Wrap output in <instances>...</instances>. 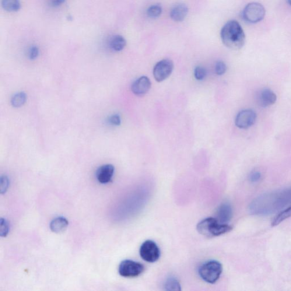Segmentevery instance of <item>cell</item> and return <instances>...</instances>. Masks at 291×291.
<instances>
[{"instance_id":"20","label":"cell","mask_w":291,"mask_h":291,"mask_svg":"<svg viewBox=\"0 0 291 291\" xmlns=\"http://www.w3.org/2000/svg\"><path fill=\"white\" fill-rule=\"evenodd\" d=\"M27 96L25 93L20 92L14 95L11 99V104L13 107L19 108L26 103Z\"/></svg>"},{"instance_id":"11","label":"cell","mask_w":291,"mask_h":291,"mask_svg":"<svg viewBox=\"0 0 291 291\" xmlns=\"http://www.w3.org/2000/svg\"><path fill=\"white\" fill-rule=\"evenodd\" d=\"M152 87V83L148 77L143 76L136 79L133 83L132 90L136 96H142L149 92Z\"/></svg>"},{"instance_id":"26","label":"cell","mask_w":291,"mask_h":291,"mask_svg":"<svg viewBox=\"0 0 291 291\" xmlns=\"http://www.w3.org/2000/svg\"><path fill=\"white\" fill-rule=\"evenodd\" d=\"M262 175L260 172L254 170L252 171L250 174L249 179L252 183H257L261 179Z\"/></svg>"},{"instance_id":"18","label":"cell","mask_w":291,"mask_h":291,"mask_svg":"<svg viewBox=\"0 0 291 291\" xmlns=\"http://www.w3.org/2000/svg\"><path fill=\"white\" fill-rule=\"evenodd\" d=\"M164 290L166 291H180L181 286L178 280L174 276H170L164 284Z\"/></svg>"},{"instance_id":"9","label":"cell","mask_w":291,"mask_h":291,"mask_svg":"<svg viewBox=\"0 0 291 291\" xmlns=\"http://www.w3.org/2000/svg\"><path fill=\"white\" fill-rule=\"evenodd\" d=\"M257 119V114L251 110L241 111L237 115L235 124L238 128L246 129L255 124Z\"/></svg>"},{"instance_id":"14","label":"cell","mask_w":291,"mask_h":291,"mask_svg":"<svg viewBox=\"0 0 291 291\" xmlns=\"http://www.w3.org/2000/svg\"><path fill=\"white\" fill-rule=\"evenodd\" d=\"M188 8L184 3H179L171 9L170 12L171 19L175 22H182L188 15Z\"/></svg>"},{"instance_id":"25","label":"cell","mask_w":291,"mask_h":291,"mask_svg":"<svg viewBox=\"0 0 291 291\" xmlns=\"http://www.w3.org/2000/svg\"><path fill=\"white\" fill-rule=\"evenodd\" d=\"M9 225L5 219H1V236L6 237L9 233Z\"/></svg>"},{"instance_id":"8","label":"cell","mask_w":291,"mask_h":291,"mask_svg":"<svg viewBox=\"0 0 291 291\" xmlns=\"http://www.w3.org/2000/svg\"><path fill=\"white\" fill-rule=\"evenodd\" d=\"M174 63L170 59H163L157 63L153 69L154 78L157 82L166 80L173 71Z\"/></svg>"},{"instance_id":"17","label":"cell","mask_w":291,"mask_h":291,"mask_svg":"<svg viewBox=\"0 0 291 291\" xmlns=\"http://www.w3.org/2000/svg\"><path fill=\"white\" fill-rule=\"evenodd\" d=\"M2 8L9 12L19 11L21 8L20 0H2Z\"/></svg>"},{"instance_id":"10","label":"cell","mask_w":291,"mask_h":291,"mask_svg":"<svg viewBox=\"0 0 291 291\" xmlns=\"http://www.w3.org/2000/svg\"><path fill=\"white\" fill-rule=\"evenodd\" d=\"M255 99L259 107L266 108L274 104L277 97L271 90L265 89L258 90L255 93Z\"/></svg>"},{"instance_id":"23","label":"cell","mask_w":291,"mask_h":291,"mask_svg":"<svg viewBox=\"0 0 291 291\" xmlns=\"http://www.w3.org/2000/svg\"><path fill=\"white\" fill-rule=\"evenodd\" d=\"M226 71V65L223 61L217 62L215 66V72L217 75H223Z\"/></svg>"},{"instance_id":"12","label":"cell","mask_w":291,"mask_h":291,"mask_svg":"<svg viewBox=\"0 0 291 291\" xmlns=\"http://www.w3.org/2000/svg\"><path fill=\"white\" fill-rule=\"evenodd\" d=\"M114 173V167L112 164H105L98 168L96 174L97 179L101 184H107L112 180Z\"/></svg>"},{"instance_id":"24","label":"cell","mask_w":291,"mask_h":291,"mask_svg":"<svg viewBox=\"0 0 291 291\" xmlns=\"http://www.w3.org/2000/svg\"><path fill=\"white\" fill-rule=\"evenodd\" d=\"M40 54L39 48L36 45H31L29 50V58L31 60H34L38 58Z\"/></svg>"},{"instance_id":"30","label":"cell","mask_w":291,"mask_h":291,"mask_svg":"<svg viewBox=\"0 0 291 291\" xmlns=\"http://www.w3.org/2000/svg\"><path fill=\"white\" fill-rule=\"evenodd\" d=\"M287 1H288L289 4L291 6V0H287Z\"/></svg>"},{"instance_id":"15","label":"cell","mask_w":291,"mask_h":291,"mask_svg":"<svg viewBox=\"0 0 291 291\" xmlns=\"http://www.w3.org/2000/svg\"><path fill=\"white\" fill-rule=\"evenodd\" d=\"M68 225V222L65 217H58L50 223V229L52 232L61 233L65 231Z\"/></svg>"},{"instance_id":"6","label":"cell","mask_w":291,"mask_h":291,"mask_svg":"<svg viewBox=\"0 0 291 291\" xmlns=\"http://www.w3.org/2000/svg\"><path fill=\"white\" fill-rule=\"evenodd\" d=\"M144 270V266L141 263L132 260L122 261L118 268L119 273L125 278H135L142 274Z\"/></svg>"},{"instance_id":"13","label":"cell","mask_w":291,"mask_h":291,"mask_svg":"<svg viewBox=\"0 0 291 291\" xmlns=\"http://www.w3.org/2000/svg\"><path fill=\"white\" fill-rule=\"evenodd\" d=\"M232 216L233 209L229 203H224L217 210V219L220 223L227 224L232 218Z\"/></svg>"},{"instance_id":"27","label":"cell","mask_w":291,"mask_h":291,"mask_svg":"<svg viewBox=\"0 0 291 291\" xmlns=\"http://www.w3.org/2000/svg\"><path fill=\"white\" fill-rule=\"evenodd\" d=\"M109 122H110L111 124L113 125H120L121 123V120L120 115L117 114L112 115V116L109 118Z\"/></svg>"},{"instance_id":"19","label":"cell","mask_w":291,"mask_h":291,"mask_svg":"<svg viewBox=\"0 0 291 291\" xmlns=\"http://www.w3.org/2000/svg\"><path fill=\"white\" fill-rule=\"evenodd\" d=\"M291 217V206L289 208L283 210L280 212L278 215L274 217L272 221V226H275L278 225L279 224L282 223L285 220Z\"/></svg>"},{"instance_id":"29","label":"cell","mask_w":291,"mask_h":291,"mask_svg":"<svg viewBox=\"0 0 291 291\" xmlns=\"http://www.w3.org/2000/svg\"><path fill=\"white\" fill-rule=\"evenodd\" d=\"M66 0H49V3L52 7H58L62 5Z\"/></svg>"},{"instance_id":"4","label":"cell","mask_w":291,"mask_h":291,"mask_svg":"<svg viewBox=\"0 0 291 291\" xmlns=\"http://www.w3.org/2000/svg\"><path fill=\"white\" fill-rule=\"evenodd\" d=\"M223 269V266L219 261H209L201 266L199 269V273L205 282L213 284L219 279Z\"/></svg>"},{"instance_id":"21","label":"cell","mask_w":291,"mask_h":291,"mask_svg":"<svg viewBox=\"0 0 291 291\" xmlns=\"http://www.w3.org/2000/svg\"><path fill=\"white\" fill-rule=\"evenodd\" d=\"M162 6L160 4H155L150 6L147 10V15L150 18L156 19L159 17L162 13Z\"/></svg>"},{"instance_id":"1","label":"cell","mask_w":291,"mask_h":291,"mask_svg":"<svg viewBox=\"0 0 291 291\" xmlns=\"http://www.w3.org/2000/svg\"><path fill=\"white\" fill-rule=\"evenodd\" d=\"M291 204V188L259 196L251 203L252 215H272Z\"/></svg>"},{"instance_id":"3","label":"cell","mask_w":291,"mask_h":291,"mask_svg":"<svg viewBox=\"0 0 291 291\" xmlns=\"http://www.w3.org/2000/svg\"><path fill=\"white\" fill-rule=\"evenodd\" d=\"M197 229L203 236L213 237L229 232L232 227L226 224L220 223L217 219L208 217L198 223Z\"/></svg>"},{"instance_id":"16","label":"cell","mask_w":291,"mask_h":291,"mask_svg":"<svg viewBox=\"0 0 291 291\" xmlns=\"http://www.w3.org/2000/svg\"><path fill=\"white\" fill-rule=\"evenodd\" d=\"M126 45L125 38L120 35H115L112 37L110 42V47L112 50L120 52L123 50Z\"/></svg>"},{"instance_id":"7","label":"cell","mask_w":291,"mask_h":291,"mask_svg":"<svg viewBox=\"0 0 291 291\" xmlns=\"http://www.w3.org/2000/svg\"><path fill=\"white\" fill-rule=\"evenodd\" d=\"M139 254L143 260L149 263H154L159 259L160 251L155 242L147 240L140 247Z\"/></svg>"},{"instance_id":"5","label":"cell","mask_w":291,"mask_h":291,"mask_svg":"<svg viewBox=\"0 0 291 291\" xmlns=\"http://www.w3.org/2000/svg\"><path fill=\"white\" fill-rule=\"evenodd\" d=\"M265 7L258 2L248 3L243 10V18L247 22L257 23L265 18Z\"/></svg>"},{"instance_id":"22","label":"cell","mask_w":291,"mask_h":291,"mask_svg":"<svg viewBox=\"0 0 291 291\" xmlns=\"http://www.w3.org/2000/svg\"><path fill=\"white\" fill-rule=\"evenodd\" d=\"M194 76L198 80H204L206 76V70L203 67L198 66L195 69Z\"/></svg>"},{"instance_id":"28","label":"cell","mask_w":291,"mask_h":291,"mask_svg":"<svg viewBox=\"0 0 291 291\" xmlns=\"http://www.w3.org/2000/svg\"><path fill=\"white\" fill-rule=\"evenodd\" d=\"M9 184V180L6 177H2L1 178V191L2 194L3 192H5L7 188H8Z\"/></svg>"},{"instance_id":"2","label":"cell","mask_w":291,"mask_h":291,"mask_svg":"<svg viewBox=\"0 0 291 291\" xmlns=\"http://www.w3.org/2000/svg\"><path fill=\"white\" fill-rule=\"evenodd\" d=\"M220 36L224 45L233 50H240L246 41L243 27L236 20L226 22L221 30Z\"/></svg>"}]
</instances>
